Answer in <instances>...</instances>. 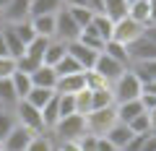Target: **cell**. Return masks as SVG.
I'll list each match as a JSON object with an SVG mask.
<instances>
[{
  "mask_svg": "<svg viewBox=\"0 0 156 151\" xmlns=\"http://www.w3.org/2000/svg\"><path fill=\"white\" fill-rule=\"evenodd\" d=\"M109 89H112V96H115V104H120V102L140 99V89H143V84H140V78L128 68V70H125Z\"/></svg>",
  "mask_w": 156,
  "mask_h": 151,
  "instance_id": "1",
  "label": "cell"
},
{
  "mask_svg": "<svg viewBox=\"0 0 156 151\" xmlns=\"http://www.w3.org/2000/svg\"><path fill=\"white\" fill-rule=\"evenodd\" d=\"M52 133H55L60 141H78V138H83L86 135V117L78 115V112L68 115V117H60L55 123V128H52Z\"/></svg>",
  "mask_w": 156,
  "mask_h": 151,
  "instance_id": "2",
  "label": "cell"
},
{
  "mask_svg": "<svg viewBox=\"0 0 156 151\" xmlns=\"http://www.w3.org/2000/svg\"><path fill=\"white\" fill-rule=\"evenodd\" d=\"M83 117H86V133L101 138V135L117 123V112H115V104H112V107H101V110H91Z\"/></svg>",
  "mask_w": 156,
  "mask_h": 151,
  "instance_id": "3",
  "label": "cell"
},
{
  "mask_svg": "<svg viewBox=\"0 0 156 151\" xmlns=\"http://www.w3.org/2000/svg\"><path fill=\"white\" fill-rule=\"evenodd\" d=\"M16 123L23 125L26 130H31L34 135L47 130V128H44V120H42V112H39L37 107H31L29 102H23V99L16 104Z\"/></svg>",
  "mask_w": 156,
  "mask_h": 151,
  "instance_id": "4",
  "label": "cell"
},
{
  "mask_svg": "<svg viewBox=\"0 0 156 151\" xmlns=\"http://www.w3.org/2000/svg\"><path fill=\"white\" fill-rule=\"evenodd\" d=\"M143 31H146V26H140L138 21H133L130 16H125V18H120V21H115V29H112V39L128 47L130 42L140 39V37H143Z\"/></svg>",
  "mask_w": 156,
  "mask_h": 151,
  "instance_id": "5",
  "label": "cell"
},
{
  "mask_svg": "<svg viewBox=\"0 0 156 151\" xmlns=\"http://www.w3.org/2000/svg\"><path fill=\"white\" fill-rule=\"evenodd\" d=\"M78 34H81V26L70 18L68 8L62 5L60 11L55 13V39H60V42L68 45V42H76L78 39Z\"/></svg>",
  "mask_w": 156,
  "mask_h": 151,
  "instance_id": "6",
  "label": "cell"
},
{
  "mask_svg": "<svg viewBox=\"0 0 156 151\" xmlns=\"http://www.w3.org/2000/svg\"><path fill=\"white\" fill-rule=\"evenodd\" d=\"M91 70H96L101 78L112 86L125 70H128V68H125L122 63H117L115 57H109V55H104V52H99V57H96V63H94V68H91Z\"/></svg>",
  "mask_w": 156,
  "mask_h": 151,
  "instance_id": "7",
  "label": "cell"
},
{
  "mask_svg": "<svg viewBox=\"0 0 156 151\" xmlns=\"http://www.w3.org/2000/svg\"><path fill=\"white\" fill-rule=\"evenodd\" d=\"M128 55H130V65L146 63V60H156V45L148 37H140V39H135V42L128 45Z\"/></svg>",
  "mask_w": 156,
  "mask_h": 151,
  "instance_id": "8",
  "label": "cell"
},
{
  "mask_svg": "<svg viewBox=\"0 0 156 151\" xmlns=\"http://www.w3.org/2000/svg\"><path fill=\"white\" fill-rule=\"evenodd\" d=\"M31 138H34L31 130H26L23 125L16 123V128L3 138V151H26V146L31 143Z\"/></svg>",
  "mask_w": 156,
  "mask_h": 151,
  "instance_id": "9",
  "label": "cell"
},
{
  "mask_svg": "<svg viewBox=\"0 0 156 151\" xmlns=\"http://www.w3.org/2000/svg\"><path fill=\"white\" fill-rule=\"evenodd\" d=\"M68 55H70L81 68H83V70H91L94 63H96V57H99V52H94L91 47L81 45V42L76 39V42H68Z\"/></svg>",
  "mask_w": 156,
  "mask_h": 151,
  "instance_id": "10",
  "label": "cell"
},
{
  "mask_svg": "<svg viewBox=\"0 0 156 151\" xmlns=\"http://www.w3.org/2000/svg\"><path fill=\"white\" fill-rule=\"evenodd\" d=\"M86 89V70H81V73H73V76H60L57 78V86H55V91L57 94H78V91H83Z\"/></svg>",
  "mask_w": 156,
  "mask_h": 151,
  "instance_id": "11",
  "label": "cell"
},
{
  "mask_svg": "<svg viewBox=\"0 0 156 151\" xmlns=\"http://www.w3.org/2000/svg\"><path fill=\"white\" fill-rule=\"evenodd\" d=\"M133 135H135V133H133V130H130L125 123H115V125H112V128L104 133V138L109 141V143L115 146L117 151H122L125 146H128V141L133 138Z\"/></svg>",
  "mask_w": 156,
  "mask_h": 151,
  "instance_id": "12",
  "label": "cell"
},
{
  "mask_svg": "<svg viewBox=\"0 0 156 151\" xmlns=\"http://www.w3.org/2000/svg\"><path fill=\"white\" fill-rule=\"evenodd\" d=\"M29 5L31 0H11L3 11H5V23H21L29 21Z\"/></svg>",
  "mask_w": 156,
  "mask_h": 151,
  "instance_id": "13",
  "label": "cell"
},
{
  "mask_svg": "<svg viewBox=\"0 0 156 151\" xmlns=\"http://www.w3.org/2000/svg\"><path fill=\"white\" fill-rule=\"evenodd\" d=\"M31 86L55 89V86H57V73H55V68H50V65H44V63H42V65L31 73Z\"/></svg>",
  "mask_w": 156,
  "mask_h": 151,
  "instance_id": "14",
  "label": "cell"
},
{
  "mask_svg": "<svg viewBox=\"0 0 156 151\" xmlns=\"http://www.w3.org/2000/svg\"><path fill=\"white\" fill-rule=\"evenodd\" d=\"M115 112H117V123H125L128 125L133 117H138L143 110V104H140V99H130V102H120V104H115Z\"/></svg>",
  "mask_w": 156,
  "mask_h": 151,
  "instance_id": "15",
  "label": "cell"
},
{
  "mask_svg": "<svg viewBox=\"0 0 156 151\" xmlns=\"http://www.w3.org/2000/svg\"><path fill=\"white\" fill-rule=\"evenodd\" d=\"M128 16L133 21H138L140 26H148L151 23V0H133V3H128Z\"/></svg>",
  "mask_w": 156,
  "mask_h": 151,
  "instance_id": "16",
  "label": "cell"
},
{
  "mask_svg": "<svg viewBox=\"0 0 156 151\" xmlns=\"http://www.w3.org/2000/svg\"><path fill=\"white\" fill-rule=\"evenodd\" d=\"M65 55H68V45H65V42H60V39H50V42H47V50H44L42 63H44V65H50V68H55Z\"/></svg>",
  "mask_w": 156,
  "mask_h": 151,
  "instance_id": "17",
  "label": "cell"
},
{
  "mask_svg": "<svg viewBox=\"0 0 156 151\" xmlns=\"http://www.w3.org/2000/svg\"><path fill=\"white\" fill-rule=\"evenodd\" d=\"M60 8H62V0H31L29 18H34V16H55Z\"/></svg>",
  "mask_w": 156,
  "mask_h": 151,
  "instance_id": "18",
  "label": "cell"
},
{
  "mask_svg": "<svg viewBox=\"0 0 156 151\" xmlns=\"http://www.w3.org/2000/svg\"><path fill=\"white\" fill-rule=\"evenodd\" d=\"M29 21H31L37 37L55 39V16H34V18H29Z\"/></svg>",
  "mask_w": 156,
  "mask_h": 151,
  "instance_id": "19",
  "label": "cell"
},
{
  "mask_svg": "<svg viewBox=\"0 0 156 151\" xmlns=\"http://www.w3.org/2000/svg\"><path fill=\"white\" fill-rule=\"evenodd\" d=\"M18 102L21 99H18L11 78H0V110H16Z\"/></svg>",
  "mask_w": 156,
  "mask_h": 151,
  "instance_id": "20",
  "label": "cell"
},
{
  "mask_svg": "<svg viewBox=\"0 0 156 151\" xmlns=\"http://www.w3.org/2000/svg\"><path fill=\"white\" fill-rule=\"evenodd\" d=\"M91 29H94L104 42H109L112 39V29H115V21H112L109 16H104L101 11H96L94 18H91Z\"/></svg>",
  "mask_w": 156,
  "mask_h": 151,
  "instance_id": "21",
  "label": "cell"
},
{
  "mask_svg": "<svg viewBox=\"0 0 156 151\" xmlns=\"http://www.w3.org/2000/svg\"><path fill=\"white\" fill-rule=\"evenodd\" d=\"M101 13L112 21H120L128 16V0H101Z\"/></svg>",
  "mask_w": 156,
  "mask_h": 151,
  "instance_id": "22",
  "label": "cell"
},
{
  "mask_svg": "<svg viewBox=\"0 0 156 151\" xmlns=\"http://www.w3.org/2000/svg\"><path fill=\"white\" fill-rule=\"evenodd\" d=\"M0 34H3V39H5V47H8V55H11L13 60H18V57L23 55V50H26V45H23V42L18 39V34L13 31L11 26H8V29H3V31H0Z\"/></svg>",
  "mask_w": 156,
  "mask_h": 151,
  "instance_id": "23",
  "label": "cell"
},
{
  "mask_svg": "<svg viewBox=\"0 0 156 151\" xmlns=\"http://www.w3.org/2000/svg\"><path fill=\"white\" fill-rule=\"evenodd\" d=\"M42 120H44V128L47 130H52L55 128V123L60 120V104H57V91H55V96H52L50 102H47L44 107H42Z\"/></svg>",
  "mask_w": 156,
  "mask_h": 151,
  "instance_id": "24",
  "label": "cell"
},
{
  "mask_svg": "<svg viewBox=\"0 0 156 151\" xmlns=\"http://www.w3.org/2000/svg\"><path fill=\"white\" fill-rule=\"evenodd\" d=\"M55 96V89H42V86H31V91L26 94V99L23 102H29L31 107H37V110H42V107L47 104V102Z\"/></svg>",
  "mask_w": 156,
  "mask_h": 151,
  "instance_id": "25",
  "label": "cell"
},
{
  "mask_svg": "<svg viewBox=\"0 0 156 151\" xmlns=\"http://www.w3.org/2000/svg\"><path fill=\"white\" fill-rule=\"evenodd\" d=\"M78 42H81V45H86V47H91L94 52H101V50H104V45H107V42L101 39L99 34L91 29V23L81 29V34H78Z\"/></svg>",
  "mask_w": 156,
  "mask_h": 151,
  "instance_id": "26",
  "label": "cell"
},
{
  "mask_svg": "<svg viewBox=\"0 0 156 151\" xmlns=\"http://www.w3.org/2000/svg\"><path fill=\"white\" fill-rule=\"evenodd\" d=\"M101 52H104V55H109V57H115L117 63H122L125 68H130V55H128V47H125V45L109 39V42L104 45V50H101Z\"/></svg>",
  "mask_w": 156,
  "mask_h": 151,
  "instance_id": "27",
  "label": "cell"
},
{
  "mask_svg": "<svg viewBox=\"0 0 156 151\" xmlns=\"http://www.w3.org/2000/svg\"><path fill=\"white\" fill-rule=\"evenodd\" d=\"M65 8H68V13H70V18H73L81 29L89 26L91 18H94V13H96V11H91L89 5H65Z\"/></svg>",
  "mask_w": 156,
  "mask_h": 151,
  "instance_id": "28",
  "label": "cell"
},
{
  "mask_svg": "<svg viewBox=\"0 0 156 151\" xmlns=\"http://www.w3.org/2000/svg\"><path fill=\"white\" fill-rule=\"evenodd\" d=\"M130 70L140 78V84H146V81H156V60L135 63V65H130Z\"/></svg>",
  "mask_w": 156,
  "mask_h": 151,
  "instance_id": "29",
  "label": "cell"
},
{
  "mask_svg": "<svg viewBox=\"0 0 156 151\" xmlns=\"http://www.w3.org/2000/svg\"><path fill=\"white\" fill-rule=\"evenodd\" d=\"M11 84H13V89H16L18 99H26V94L31 91V76H29V73L16 70V73L11 76Z\"/></svg>",
  "mask_w": 156,
  "mask_h": 151,
  "instance_id": "30",
  "label": "cell"
},
{
  "mask_svg": "<svg viewBox=\"0 0 156 151\" xmlns=\"http://www.w3.org/2000/svg\"><path fill=\"white\" fill-rule=\"evenodd\" d=\"M47 42H50V39H44V37H34V39L26 45L23 55L31 57V60H37V63H42V57H44V50H47Z\"/></svg>",
  "mask_w": 156,
  "mask_h": 151,
  "instance_id": "31",
  "label": "cell"
},
{
  "mask_svg": "<svg viewBox=\"0 0 156 151\" xmlns=\"http://www.w3.org/2000/svg\"><path fill=\"white\" fill-rule=\"evenodd\" d=\"M91 104H94V110H101V107H112V104H115L112 89H91Z\"/></svg>",
  "mask_w": 156,
  "mask_h": 151,
  "instance_id": "32",
  "label": "cell"
},
{
  "mask_svg": "<svg viewBox=\"0 0 156 151\" xmlns=\"http://www.w3.org/2000/svg\"><path fill=\"white\" fill-rule=\"evenodd\" d=\"M128 128L133 130L135 135H146V133H151L154 128H151V117H148V112H140L138 117H133V120L128 123Z\"/></svg>",
  "mask_w": 156,
  "mask_h": 151,
  "instance_id": "33",
  "label": "cell"
},
{
  "mask_svg": "<svg viewBox=\"0 0 156 151\" xmlns=\"http://www.w3.org/2000/svg\"><path fill=\"white\" fill-rule=\"evenodd\" d=\"M73 99H76V112L78 115H89L94 110V104H91V89H83V91H78V94H73Z\"/></svg>",
  "mask_w": 156,
  "mask_h": 151,
  "instance_id": "34",
  "label": "cell"
},
{
  "mask_svg": "<svg viewBox=\"0 0 156 151\" xmlns=\"http://www.w3.org/2000/svg\"><path fill=\"white\" fill-rule=\"evenodd\" d=\"M81 70H83V68L78 65V63L73 60L70 55H65V57H62V60L55 65V73H57V78H60V76H73V73H81Z\"/></svg>",
  "mask_w": 156,
  "mask_h": 151,
  "instance_id": "35",
  "label": "cell"
},
{
  "mask_svg": "<svg viewBox=\"0 0 156 151\" xmlns=\"http://www.w3.org/2000/svg\"><path fill=\"white\" fill-rule=\"evenodd\" d=\"M8 26H11L13 31L18 34V39H21L23 45H29V42H31L34 37H37V34H34V26H31V21H21V23H8Z\"/></svg>",
  "mask_w": 156,
  "mask_h": 151,
  "instance_id": "36",
  "label": "cell"
},
{
  "mask_svg": "<svg viewBox=\"0 0 156 151\" xmlns=\"http://www.w3.org/2000/svg\"><path fill=\"white\" fill-rule=\"evenodd\" d=\"M13 128H16V115L11 110H0V141L5 138Z\"/></svg>",
  "mask_w": 156,
  "mask_h": 151,
  "instance_id": "37",
  "label": "cell"
},
{
  "mask_svg": "<svg viewBox=\"0 0 156 151\" xmlns=\"http://www.w3.org/2000/svg\"><path fill=\"white\" fill-rule=\"evenodd\" d=\"M26 151H55V146H52V141L44 133H37L31 138V143L26 146Z\"/></svg>",
  "mask_w": 156,
  "mask_h": 151,
  "instance_id": "38",
  "label": "cell"
},
{
  "mask_svg": "<svg viewBox=\"0 0 156 151\" xmlns=\"http://www.w3.org/2000/svg\"><path fill=\"white\" fill-rule=\"evenodd\" d=\"M57 104H60V117H68L76 112V99L70 94H57Z\"/></svg>",
  "mask_w": 156,
  "mask_h": 151,
  "instance_id": "39",
  "label": "cell"
},
{
  "mask_svg": "<svg viewBox=\"0 0 156 151\" xmlns=\"http://www.w3.org/2000/svg\"><path fill=\"white\" fill-rule=\"evenodd\" d=\"M16 73V60L13 57H0V78H11Z\"/></svg>",
  "mask_w": 156,
  "mask_h": 151,
  "instance_id": "40",
  "label": "cell"
},
{
  "mask_svg": "<svg viewBox=\"0 0 156 151\" xmlns=\"http://www.w3.org/2000/svg\"><path fill=\"white\" fill-rule=\"evenodd\" d=\"M96 138H99V135L86 133L83 138H78V149H81V151H96Z\"/></svg>",
  "mask_w": 156,
  "mask_h": 151,
  "instance_id": "41",
  "label": "cell"
},
{
  "mask_svg": "<svg viewBox=\"0 0 156 151\" xmlns=\"http://www.w3.org/2000/svg\"><path fill=\"white\" fill-rule=\"evenodd\" d=\"M140 151H156V130H151L148 135H146V141H143V149Z\"/></svg>",
  "mask_w": 156,
  "mask_h": 151,
  "instance_id": "42",
  "label": "cell"
},
{
  "mask_svg": "<svg viewBox=\"0 0 156 151\" xmlns=\"http://www.w3.org/2000/svg\"><path fill=\"white\" fill-rule=\"evenodd\" d=\"M140 104H143L146 112L154 110V107H156V96H154V94H140Z\"/></svg>",
  "mask_w": 156,
  "mask_h": 151,
  "instance_id": "43",
  "label": "cell"
},
{
  "mask_svg": "<svg viewBox=\"0 0 156 151\" xmlns=\"http://www.w3.org/2000/svg\"><path fill=\"white\" fill-rule=\"evenodd\" d=\"M55 151H81V149H78V141H60Z\"/></svg>",
  "mask_w": 156,
  "mask_h": 151,
  "instance_id": "44",
  "label": "cell"
},
{
  "mask_svg": "<svg viewBox=\"0 0 156 151\" xmlns=\"http://www.w3.org/2000/svg\"><path fill=\"white\" fill-rule=\"evenodd\" d=\"M96 151H117V149L104 138V135H101V138H96Z\"/></svg>",
  "mask_w": 156,
  "mask_h": 151,
  "instance_id": "45",
  "label": "cell"
},
{
  "mask_svg": "<svg viewBox=\"0 0 156 151\" xmlns=\"http://www.w3.org/2000/svg\"><path fill=\"white\" fill-rule=\"evenodd\" d=\"M140 94H154L156 96V81H146L143 89H140Z\"/></svg>",
  "mask_w": 156,
  "mask_h": 151,
  "instance_id": "46",
  "label": "cell"
},
{
  "mask_svg": "<svg viewBox=\"0 0 156 151\" xmlns=\"http://www.w3.org/2000/svg\"><path fill=\"white\" fill-rule=\"evenodd\" d=\"M143 37H148V39H151V42H154V45H156V26H154V23H151V26H146Z\"/></svg>",
  "mask_w": 156,
  "mask_h": 151,
  "instance_id": "47",
  "label": "cell"
},
{
  "mask_svg": "<svg viewBox=\"0 0 156 151\" xmlns=\"http://www.w3.org/2000/svg\"><path fill=\"white\" fill-rule=\"evenodd\" d=\"M0 57H11V55H8V47H5V39H3V34H0Z\"/></svg>",
  "mask_w": 156,
  "mask_h": 151,
  "instance_id": "48",
  "label": "cell"
},
{
  "mask_svg": "<svg viewBox=\"0 0 156 151\" xmlns=\"http://www.w3.org/2000/svg\"><path fill=\"white\" fill-rule=\"evenodd\" d=\"M151 23L156 26V0H151ZM148 23V26H151Z\"/></svg>",
  "mask_w": 156,
  "mask_h": 151,
  "instance_id": "49",
  "label": "cell"
},
{
  "mask_svg": "<svg viewBox=\"0 0 156 151\" xmlns=\"http://www.w3.org/2000/svg\"><path fill=\"white\" fill-rule=\"evenodd\" d=\"M148 117H151V128L156 130V107H154V110H148Z\"/></svg>",
  "mask_w": 156,
  "mask_h": 151,
  "instance_id": "50",
  "label": "cell"
},
{
  "mask_svg": "<svg viewBox=\"0 0 156 151\" xmlns=\"http://www.w3.org/2000/svg\"><path fill=\"white\" fill-rule=\"evenodd\" d=\"M62 5H86L83 0H62Z\"/></svg>",
  "mask_w": 156,
  "mask_h": 151,
  "instance_id": "51",
  "label": "cell"
},
{
  "mask_svg": "<svg viewBox=\"0 0 156 151\" xmlns=\"http://www.w3.org/2000/svg\"><path fill=\"white\" fill-rule=\"evenodd\" d=\"M3 23H5V11L0 8V26H3Z\"/></svg>",
  "mask_w": 156,
  "mask_h": 151,
  "instance_id": "52",
  "label": "cell"
},
{
  "mask_svg": "<svg viewBox=\"0 0 156 151\" xmlns=\"http://www.w3.org/2000/svg\"><path fill=\"white\" fill-rule=\"evenodd\" d=\"M8 3H11V0H0V8H5V5H8Z\"/></svg>",
  "mask_w": 156,
  "mask_h": 151,
  "instance_id": "53",
  "label": "cell"
},
{
  "mask_svg": "<svg viewBox=\"0 0 156 151\" xmlns=\"http://www.w3.org/2000/svg\"><path fill=\"white\" fill-rule=\"evenodd\" d=\"M0 151H3V141H0Z\"/></svg>",
  "mask_w": 156,
  "mask_h": 151,
  "instance_id": "54",
  "label": "cell"
},
{
  "mask_svg": "<svg viewBox=\"0 0 156 151\" xmlns=\"http://www.w3.org/2000/svg\"><path fill=\"white\" fill-rule=\"evenodd\" d=\"M128 3H133V0H128Z\"/></svg>",
  "mask_w": 156,
  "mask_h": 151,
  "instance_id": "55",
  "label": "cell"
}]
</instances>
